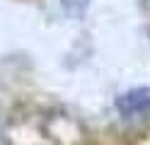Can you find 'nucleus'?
<instances>
[{"instance_id": "obj_1", "label": "nucleus", "mask_w": 150, "mask_h": 145, "mask_svg": "<svg viewBox=\"0 0 150 145\" xmlns=\"http://www.w3.org/2000/svg\"><path fill=\"white\" fill-rule=\"evenodd\" d=\"M116 109L126 116H133L150 109V90H131L116 99Z\"/></svg>"}, {"instance_id": "obj_2", "label": "nucleus", "mask_w": 150, "mask_h": 145, "mask_svg": "<svg viewBox=\"0 0 150 145\" xmlns=\"http://www.w3.org/2000/svg\"><path fill=\"white\" fill-rule=\"evenodd\" d=\"M61 3H63V7H65V12H68V15L80 17L82 12H85V7H87L90 0H61Z\"/></svg>"}]
</instances>
